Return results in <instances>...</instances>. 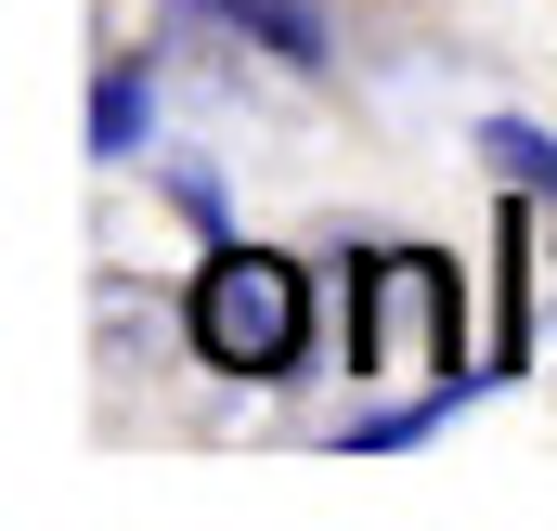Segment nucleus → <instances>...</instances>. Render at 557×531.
<instances>
[{"label":"nucleus","instance_id":"nucleus-1","mask_svg":"<svg viewBox=\"0 0 557 531\" xmlns=\"http://www.w3.org/2000/svg\"><path fill=\"white\" fill-rule=\"evenodd\" d=\"M350 363L376 376V390L403 402H454V272L428 260V247H376V260L350 272Z\"/></svg>","mask_w":557,"mask_h":531},{"label":"nucleus","instance_id":"nucleus-2","mask_svg":"<svg viewBox=\"0 0 557 531\" xmlns=\"http://www.w3.org/2000/svg\"><path fill=\"white\" fill-rule=\"evenodd\" d=\"M182 324H195V350H208L221 376H285V363H298V324H311V285H298V260H273V247H208Z\"/></svg>","mask_w":557,"mask_h":531},{"label":"nucleus","instance_id":"nucleus-3","mask_svg":"<svg viewBox=\"0 0 557 531\" xmlns=\"http://www.w3.org/2000/svg\"><path fill=\"white\" fill-rule=\"evenodd\" d=\"M480 169H493L506 195H532V208H557V143L532 131V118H480Z\"/></svg>","mask_w":557,"mask_h":531},{"label":"nucleus","instance_id":"nucleus-4","mask_svg":"<svg viewBox=\"0 0 557 531\" xmlns=\"http://www.w3.org/2000/svg\"><path fill=\"white\" fill-rule=\"evenodd\" d=\"M221 26H247L273 65H324V26H311V0H208Z\"/></svg>","mask_w":557,"mask_h":531},{"label":"nucleus","instance_id":"nucleus-5","mask_svg":"<svg viewBox=\"0 0 557 531\" xmlns=\"http://www.w3.org/2000/svg\"><path fill=\"white\" fill-rule=\"evenodd\" d=\"M143 118H156V78H143V65H104V91H91V143H104V156H131Z\"/></svg>","mask_w":557,"mask_h":531}]
</instances>
